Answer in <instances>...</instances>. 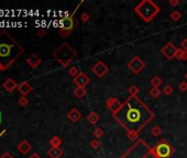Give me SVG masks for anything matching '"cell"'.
I'll return each mask as SVG.
<instances>
[{
  "mask_svg": "<svg viewBox=\"0 0 187 158\" xmlns=\"http://www.w3.org/2000/svg\"><path fill=\"white\" fill-rule=\"evenodd\" d=\"M162 53L166 58L172 59L173 57H175L178 54V50L175 47V45L173 43H168L167 45H165L162 48Z\"/></svg>",
  "mask_w": 187,
  "mask_h": 158,
  "instance_id": "obj_6",
  "label": "cell"
},
{
  "mask_svg": "<svg viewBox=\"0 0 187 158\" xmlns=\"http://www.w3.org/2000/svg\"><path fill=\"white\" fill-rule=\"evenodd\" d=\"M160 9L155 6L152 1H143L135 8V11L142 17L143 20L149 21L151 20L156 13L158 12Z\"/></svg>",
  "mask_w": 187,
  "mask_h": 158,
  "instance_id": "obj_2",
  "label": "cell"
},
{
  "mask_svg": "<svg viewBox=\"0 0 187 158\" xmlns=\"http://www.w3.org/2000/svg\"><path fill=\"white\" fill-rule=\"evenodd\" d=\"M74 93H75V96H76L77 98H83V97L86 94V90L84 89L83 87H77L76 89H75Z\"/></svg>",
  "mask_w": 187,
  "mask_h": 158,
  "instance_id": "obj_16",
  "label": "cell"
},
{
  "mask_svg": "<svg viewBox=\"0 0 187 158\" xmlns=\"http://www.w3.org/2000/svg\"><path fill=\"white\" fill-rule=\"evenodd\" d=\"M76 72H77V69L75 67H73V68H70V69H69V74L70 75H75Z\"/></svg>",
  "mask_w": 187,
  "mask_h": 158,
  "instance_id": "obj_29",
  "label": "cell"
},
{
  "mask_svg": "<svg viewBox=\"0 0 187 158\" xmlns=\"http://www.w3.org/2000/svg\"><path fill=\"white\" fill-rule=\"evenodd\" d=\"M136 92H138V89H136V87H131V88H130V93L132 94V97H135Z\"/></svg>",
  "mask_w": 187,
  "mask_h": 158,
  "instance_id": "obj_24",
  "label": "cell"
},
{
  "mask_svg": "<svg viewBox=\"0 0 187 158\" xmlns=\"http://www.w3.org/2000/svg\"><path fill=\"white\" fill-rule=\"evenodd\" d=\"M15 47H20L19 45L17 44V42L15 41H12L10 44L9 43H4V42H0V59H7L8 61V64H11L12 63V59H15L17 58V55L12 54V48H15Z\"/></svg>",
  "mask_w": 187,
  "mask_h": 158,
  "instance_id": "obj_3",
  "label": "cell"
},
{
  "mask_svg": "<svg viewBox=\"0 0 187 158\" xmlns=\"http://www.w3.org/2000/svg\"><path fill=\"white\" fill-rule=\"evenodd\" d=\"M87 120L89 121V122L91 123V124H95V123H96L97 121L99 120V116L97 115L96 113H94V112H92V113H90L89 115L87 116Z\"/></svg>",
  "mask_w": 187,
  "mask_h": 158,
  "instance_id": "obj_17",
  "label": "cell"
},
{
  "mask_svg": "<svg viewBox=\"0 0 187 158\" xmlns=\"http://www.w3.org/2000/svg\"><path fill=\"white\" fill-rule=\"evenodd\" d=\"M108 71V67L102 63V61H98L96 65L92 67V72L97 75L98 77H103Z\"/></svg>",
  "mask_w": 187,
  "mask_h": 158,
  "instance_id": "obj_7",
  "label": "cell"
},
{
  "mask_svg": "<svg viewBox=\"0 0 187 158\" xmlns=\"http://www.w3.org/2000/svg\"><path fill=\"white\" fill-rule=\"evenodd\" d=\"M161 83H162V80H161V78H158V77H154V78L152 79V85L154 86V88L160 87Z\"/></svg>",
  "mask_w": 187,
  "mask_h": 158,
  "instance_id": "obj_19",
  "label": "cell"
},
{
  "mask_svg": "<svg viewBox=\"0 0 187 158\" xmlns=\"http://www.w3.org/2000/svg\"><path fill=\"white\" fill-rule=\"evenodd\" d=\"M155 151L157 154V157L160 158H168L172 153V148L167 143H161L156 146Z\"/></svg>",
  "mask_w": 187,
  "mask_h": 158,
  "instance_id": "obj_4",
  "label": "cell"
},
{
  "mask_svg": "<svg viewBox=\"0 0 187 158\" xmlns=\"http://www.w3.org/2000/svg\"><path fill=\"white\" fill-rule=\"evenodd\" d=\"M128 66H129V68L132 70V71L138 74V72H140L141 70L144 68V61H143L142 59L139 58V57H134L133 59L130 61V63L128 64Z\"/></svg>",
  "mask_w": 187,
  "mask_h": 158,
  "instance_id": "obj_5",
  "label": "cell"
},
{
  "mask_svg": "<svg viewBox=\"0 0 187 158\" xmlns=\"http://www.w3.org/2000/svg\"><path fill=\"white\" fill-rule=\"evenodd\" d=\"M31 145L29 144L26 140H23V142H21L19 145H18V149L20 150V153H22V154H26V153H29V151L31 150Z\"/></svg>",
  "mask_w": 187,
  "mask_h": 158,
  "instance_id": "obj_12",
  "label": "cell"
},
{
  "mask_svg": "<svg viewBox=\"0 0 187 158\" xmlns=\"http://www.w3.org/2000/svg\"><path fill=\"white\" fill-rule=\"evenodd\" d=\"M26 61H28L29 65L32 66V67H37V66L41 64V59H40L36 55H33V56L29 57V58L26 59Z\"/></svg>",
  "mask_w": 187,
  "mask_h": 158,
  "instance_id": "obj_14",
  "label": "cell"
},
{
  "mask_svg": "<svg viewBox=\"0 0 187 158\" xmlns=\"http://www.w3.org/2000/svg\"><path fill=\"white\" fill-rule=\"evenodd\" d=\"M150 93H151V96L154 97V98H157V97H160L161 91H160V89H158V88H153V89L150 91Z\"/></svg>",
  "mask_w": 187,
  "mask_h": 158,
  "instance_id": "obj_20",
  "label": "cell"
},
{
  "mask_svg": "<svg viewBox=\"0 0 187 158\" xmlns=\"http://www.w3.org/2000/svg\"><path fill=\"white\" fill-rule=\"evenodd\" d=\"M29 158H41V157H40V156L37 155V154H32V155H31Z\"/></svg>",
  "mask_w": 187,
  "mask_h": 158,
  "instance_id": "obj_30",
  "label": "cell"
},
{
  "mask_svg": "<svg viewBox=\"0 0 187 158\" xmlns=\"http://www.w3.org/2000/svg\"><path fill=\"white\" fill-rule=\"evenodd\" d=\"M19 103L21 105H26L28 104V99H26L25 97H21V98L19 99Z\"/></svg>",
  "mask_w": 187,
  "mask_h": 158,
  "instance_id": "obj_22",
  "label": "cell"
},
{
  "mask_svg": "<svg viewBox=\"0 0 187 158\" xmlns=\"http://www.w3.org/2000/svg\"><path fill=\"white\" fill-rule=\"evenodd\" d=\"M164 92L166 94H171L172 92H173V88L171 87V86H165L164 88Z\"/></svg>",
  "mask_w": 187,
  "mask_h": 158,
  "instance_id": "obj_23",
  "label": "cell"
},
{
  "mask_svg": "<svg viewBox=\"0 0 187 158\" xmlns=\"http://www.w3.org/2000/svg\"><path fill=\"white\" fill-rule=\"evenodd\" d=\"M80 116H81L80 113H79L76 109H73L72 111H69V113H68V118H69L72 122H76V121H78L79 118H80Z\"/></svg>",
  "mask_w": 187,
  "mask_h": 158,
  "instance_id": "obj_15",
  "label": "cell"
},
{
  "mask_svg": "<svg viewBox=\"0 0 187 158\" xmlns=\"http://www.w3.org/2000/svg\"><path fill=\"white\" fill-rule=\"evenodd\" d=\"M180 90H183V91H185V90H187V83L186 82H182L180 83Z\"/></svg>",
  "mask_w": 187,
  "mask_h": 158,
  "instance_id": "obj_26",
  "label": "cell"
},
{
  "mask_svg": "<svg viewBox=\"0 0 187 158\" xmlns=\"http://www.w3.org/2000/svg\"><path fill=\"white\" fill-rule=\"evenodd\" d=\"M171 17L173 18L174 21H177V20H179V19H180V14H179V12H177V11H175V12L172 13Z\"/></svg>",
  "mask_w": 187,
  "mask_h": 158,
  "instance_id": "obj_21",
  "label": "cell"
},
{
  "mask_svg": "<svg viewBox=\"0 0 187 158\" xmlns=\"http://www.w3.org/2000/svg\"><path fill=\"white\" fill-rule=\"evenodd\" d=\"M74 81H75V83L78 85V87H84V86H86L88 82H89V79H88V77L86 76L85 74L80 72V74H78L76 77H75Z\"/></svg>",
  "mask_w": 187,
  "mask_h": 158,
  "instance_id": "obj_8",
  "label": "cell"
},
{
  "mask_svg": "<svg viewBox=\"0 0 187 158\" xmlns=\"http://www.w3.org/2000/svg\"><path fill=\"white\" fill-rule=\"evenodd\" d=\"M18 89H19V91L21 92L23 96H26V94L32 90V87H31L28 82H21L19 86H18Z\"/></svg>",
  "mask_w": 187,
  "mask_h": 158,
  "instance_id": "obj_11",
  "label": "cell"
},
{
  "mask_svg": "<svg viewBox=\"0 0 187 158\" xmlns=\"http://www.w3.org/2000/svg\"><path fill=\"white\" fill-rule=\"evenodd\" d=\"M0 118H1V114H0Z\"/></svg>",
  "mask_w": 187,
  "mask_h": 158,
  "instance_id": "obj_31",
  "label": "cell"
},
{
  "mask_svg": "<svg viewBox=\"0 0 187 158\" xmlns=\"http://www.w3.org/2000/svg\"><path fill=\"white\" fill-rule=\"evenodd\" d=\"M3 88L7 90V91L11 92V91H13L15 88H18V85H17V82L13 80V79L9 78V79H7V80L3 82Z\"/></svg>",
  "mask_w": 187,
  "mask_h": 158,
  "instance_id": "obj_10",
  "label": "cell"
},
{
  "mask_svg": "<svg viewBox=\"0 0 187 158\" xmlns=\"http://www.w3.org/2000/svg\"><path fill=\"white\" fill-rule=\"evenodd\" d=\"M182 47L184 48V50H187V39L182 42Z\"/></svg>",
  "mask_w": 187,
  "mask_h": 158,
  "instance_id": "obj_27",
  "label": "cell"
},
{
  "mask_svg": "<svg viewBox=\"0 0 187 158\" xmlns=\"http://www.w3.org/2000/svg\"><path fill=\"white\" fill-rule=\"evenodd\" d=\"M1 158H13V156L11 155L10 153H8V151H6L4 154H2Z\"/></svg>",
  "mask_w": 187,
  "mask_h": 158,
  "instance_id": "obj_25",
  "label": "cell"
},
{
  "mask_svg": "<svg viewBox=\"0 0 187 158\" xmlns=\"http://www.w3.org/2000/svg\"><path fill=\"white\" fill-rule=\"evenodd\" d=\"M48 156H51V158H59L63 154V151L58 148V147H52L48 150Z\"/></svg>",
  "mask_w": 187,
  "mask_h": 158,
  "instance_id": "obj_13",
  "label": "cell"
},
{
  "mask_svg": "<svg viewBox=\"0 0 187 158\" xmlns=\"http://www.w3.org/2000/svg\"><path fill=\"white\" fill-rule=\"evenodd\" d=\"M186 78H187V75H186Z\"/></svg>",
  "mask_w": 187,
  "mask_h": 158,
  "instance_id": "obj_32",
  "label": "cell"
},
{
  "mask_svg": "<svg viewBox=\"0 0 187 158\" xmlns=\"http://www.w3.org/2000/svg\"><path fill=\"white\" fill-rule=\"evenodd\" d=\"M73 28V19L72 17H67V18H64V19L61 20V29L63 30H72Z\"/></svg>",
  "mask_w": 187,
  "mask_h": 158,
  "instance_id": "obj_9",
  "label": "cell"
},
{
  "mask_svg": "<svg viewBox=\"0 0 187 158\" xmlns=\"http://www.w3.org/2000/svg\"><path fill=\"white\" fill-rule=\"evenodd\" d=\"M153 132H154V133H153L154 135H158V134L161 133V129H158V127H155V129H153Z\"/></svg>",
  "mask_w": 187,
  "mask_h": 158,
  "instance_id": "obj_28",
  "label": "cell"
},
{
  "mask_svg": "<svg viewBox=\"0 0 187 158\" xmlns=\"http://www.w3.org/2000/svg\"><path fill=\"white\" fill-rule=\"evenodd\" d=\"M114 116L128 131L136 133L151 120L153 114L136 97L131 96L124 104L120 105Z\"/></svg>",
  "mask_w": 187,
  "mask_h": 158,
  "instance_id": "obj_1",
  "label": "cell"
},
{
  "mask_svg": "<svg viewBox=\"0 0 187 158\" xmlns=\"http://www.w3.org/2000/svg\"><path fill=\"white\" fill-rule=\"evenodd\" d=\"M51 145L53 147H58L61 145V138L57 137V136H54V137L51 140Z\"/></svg>",
  "mask_w": 187,
  "mask_h": 158,
  "instance_id": "obj_18",
  "label": "cell"
}]
</instances>
